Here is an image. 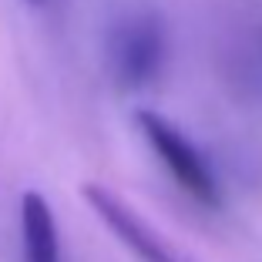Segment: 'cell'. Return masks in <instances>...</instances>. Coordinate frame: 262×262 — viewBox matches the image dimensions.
<instances>
[{"mask_svg":"<svg viewBox=\"0 0 262 262\" xmlns=\"http://www.w3.org/2000/svg\"><path fill=\"white\" fill-rule=\"evenodd\" d=\"M81 195H84V202L94 208V215L108 225V232L138 262H185L168 242L162 239V235H158V232L151 229V225L145 222V219L135 215L115 192H108V188H101V185L91 182V185L81 188Z\"/></svg>","mask_w":262,"mask_h":262,"instance_id":"3957f363","label":"cell"},{"mask_svg":"<svg viewBox=\"0 0 262 262\" xmlns=\"http://www.w3.org/2000/svg\"><path fill=\"white\" fill-rule=\"evenodd\" d=\"M138 128L182 192H188L199 205H208V208H215L222 202L215 171H212L208 158L199 151V145H192L185 138V131H178L168 118L155 115V111H138Z\"/></svg>","mask_w":262,"mask_h":262,"instance_id":"7a4b0ae2","label":"cell"},{"mask_svg":"<svg viewBox=\"0 0 262 262\" xmlns=\"http://www.w3.org/2000/svg\"><path fill=\"white\" fill-rule=\"evenodd\" d=\"M168 57V40L158 14L135 10L124 14L108 34V71L121 91H145L158 81Z\"/></svg>","mask_w":262,"mask_h":262,"instance_id":"6da1fadb","label":"cell"},{"mask_svg":"<svg viewBox=\"0 0 262 262\" xmlns=\"http://www.w3.org/2000/svg\"><path fill=\"white\" fill-rule=\"evenodd\" d=\"M20 255L24 262H64L57 219L40 192L20 199Z\"/></svg>","mask_w":262,"mask_h":262,"instance_id":"277c9868","label":"cell"}]
</instances>
